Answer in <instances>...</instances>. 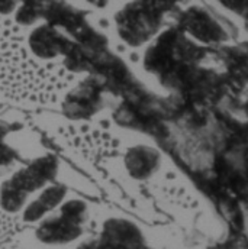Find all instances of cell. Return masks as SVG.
I'll list each match as a JSON object with an SVG mask.
<instances>
[{
  "label": "cell",
  "instance_id": "obj_13",
  "mask_svg": "<svg viewBox=\"0 0 248 249\" xmlns=\"http://www.w3.org/2000/svg\"><path fill=\"white\" fill-rule=\"evenodd\" d=\"M16 3H18V0H0V13H3V15L10 13L15 9Z\"/></svg>",
  "mask_w": 248,
  "mask_h": 249
},
{
  "label": "cell",
  "instance_id": "obj_10",
  "mask_svg": "<svg viewBox=\"0 0 248 249\" xmlns=\"http://www.w3.org/2000/svg\"><path fill=\"white\" fill-rule=\"evenodd\" d=\"M31 47L41 58H56L65 51V39L50 26L38 28L31 36Z\"/></svg>",
  "mask_w": 248,
  "mask_h": 249
},
{
  "label": "cell",
  "instance_id": "obj_12",
  "mask_svg": "<svg viewBox=\"0 0 248 249\" xmlns=\"http://www.w3.org/2000/svg\"><path fill=\"white\" fill-rule=\"evenodd\" d=\"M228 10L244 16L248 12V0H218Z\"/></svg>",
  "mask_w": 248,
  "mask_h": 249
},
{
  "label": "cell",
  "instance_id": "obj_11",
  "mask_svg": "<svg viewBox=\"0 0 248 249\" xmlns=\"http://www.w3.org/2000/svg\"><path fill=\"white\" fill-rule=\"evenodd\" d=\"M97 105H99V99L93 87L84 86L80 87L73 94H70L65 109L67 113L73 118H87L89 115L96 112Z\"/></svg>",
  "mask_w": 248,
  "mask_h": 249
},
{
  "label": "cell",
  "instance_id": "obj_8",
  "mask_svg": "<svg viewBox=\"0 0 248 249\" xmlns=\"http://www.w3.org/2000/svg\"><path fill=\"white\" fill-rule=\"evenodd\" d=\"M67 196V187L62 184L48 186L34 201H31L23 210L22 219L26 223H34L42 220L50 212H53L57 206H60Z\"/></svg>",
  "mask_w": 248,
  "mask_h": 249
},
{
  "label": "cell",
  "instance_id": "obj_15",
  "mask_svg": "<svg viewBox=\"0 0 248 249\" xmlns=\"http://www.w3.org/2000/svg\"><path fill=\"white\" fill-rule=\"evenodd\" d=\"M243 19H244V23H246V29L248 31V12L244 15V16H243Z\"/></svg>",
  "mask_w": 248,
  "mask_h": 249
},
{
  "label": "cell",
  "instance_id": "obj_6",
  "mask_svg": "<svg viewBox=\"0 0 248 249\" xmlns=\"http://www.w3.org/2000/svg\"><path fill=\"white\" fill-rule=\"evenodd\" d=\"M77 249H147V242L135 223L114 217L105 222L96 238L86 241Z\"/></svg>",
  "mask_w": 248,
  "mask_h": 249
},
{
  "label": "cell",
  "instance_id": "obj_3",
  "mask_svg": "<svg viewBox=\"0 0 248 249\" xmlns=\"http://www.w3.org/2000/svg\"><path fill=\"white\" fill-rule=\"evenodd\" d=\"M179 29L194 42L203 45H222L234 41L238 29L232 20L209 4H191L179 15Z\"/></svg>",
  "mask_w": 248,
  "mask_h": 249
},
{
  "label": "cell",
  "instance_id": "obj_1",
  "mask_svg": "<svg viewBox=\"0 0 248 249\" xmlns=\"http://www.w3.org/2000/svg\"><path fill=\"white\" fill-rule=\"evenodd\" d=\"M203 48L179 28L164 31L147 50L144 67L158 77L161 84L182 90L187 81L202 68Z\"/></svg>",
  "mask_w": 248,
  "mask_h": 249
},
{
  "label": "cell",
  "instance_id": "obj_9",
  "mask_svg": "<svg viewBox=\"0 0 248 249\" xmlns=\"http://www.w3.org/2000/svg\"><path fill=\"white\" fill-rule=\"evenodd\" d=\"M218 55L234 80L248 84V42L221 47Z\"/></svg>",
  "mask_w": 248,
  "mask_h": 249
},
{
  "label": "cell",
  "instance_id": "obj_2",
  "mask_svg": "<svg viewBox=\"0 0 248 249\" xmlns=\"http://www.w3.org/2000/svg\"><path fill=\"white\" fill-rule=\"evenodd\" d=\"M58 173V161L53 155L41 157L15 173L0 187V206L7 213H18L28 197L51 183Z\"/></svg>",
  "mask_w": 248,
  "mask_h": 249
},
{
  "label": "cell",
  "instance_id": "obj_14",
  "mask_svg": "<svg viewBox=\"0 0 248 249\" xmlns=\"http://www.w3.org/2000/svg\"><path fill=\"white\" fill-rule=\"evenodd\" d=\"M157 1H160L164 7H167V9H172L173 6H176L177 3H182V1H187V0H157Z\"/></svg>",
  "mask_w": 248,
  "mask_h": 249
},
{
  "label": "cell",
  "instance_id": "obj_4",
  "mask_svg": "<svg viewBox=\"0 0 248 249\" xmlns=\"http://www.w3.org/2000/svg\"><path fill=\"white\" fill-rule=\"evenodd\" d=\"M169 9L157 0H134L116 16L118 32L126 44L139 47L153 39Z\"/></svg>",
  "mask_w": 248,
  "mask_h": 249
},
{
  "label": "cell",
  "instance_id": "obj_5",
  "mask_svg": "<svg viewBox=\"0 0 248 249\" xmlns=\"http://www.w3.org/2000/svg\"><path fill=\"white\" fill-rule=\"evenodd\" d=\"M87 217V206L81 200L65 201L58 212L44 219L38 229L37 238L47 245H65L76 241L83 233V225Z\"/></svg>",
  "mask_w": 248,
  "mask_h": 249
},
{
  "label": "cell",
  "instance_id": "obj_7",
  "mask_svg": "<svg viewBox=\"0 0 248 249\" xmlns=\"http://www.w3.org/2000/svg\"><path fill=\"white\" fill-rule=\"evenodd\" d=\"M160 152L151 146L138 145L131 148L125 157V167L135 180L150 178L160 167Z\"/></svg>",
  "mask_w": 248,
  "mask_h": 249
}]
</instances>
